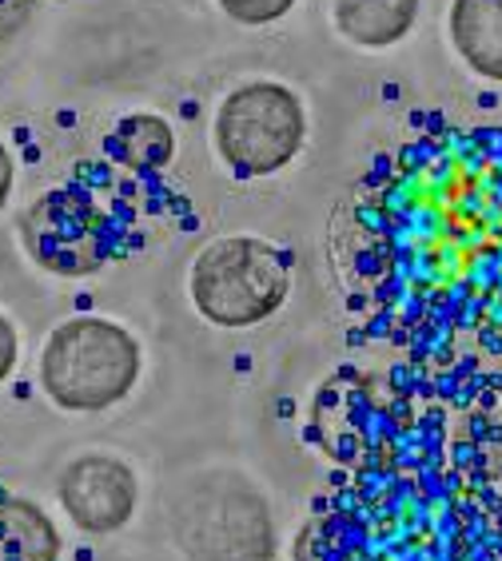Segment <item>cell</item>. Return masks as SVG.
<instances>
[{
  "instance_id": "cell-4",
  "label": "cell",
  "mask_w": 502,
  "mask_h": 561,
  "mask_svg": "<svg viewBox=\"0 0 502 561\" xmlns=\"http://www.w3.org/2000/svg\"><path fill=\"white\" fill-rule=\"evenodd\" d=\"M307 136L304 100L275 80H248L216 112V151L236 180L284 172Z\"/></svg>"
},
{
  "instance_id": "cell-7",
  "label": "cell",
  "mask_w": 502,
  "mask_h": 561,
  "mask_svg": "<svg viewBox=\"0 0 502 561\" xmlns=\"http://www.w3.org/2000/svg\"><path fill=\"white\" fill-rule=\"evenodd\" d=\"M56 497L68 522L92 538L121 534L140 506V478L124 458L104 450L77 454L56 478Z\"/></svg>"
},
{
  "instance_id": "cell-9",
  "label": "cell",
  "mask_w": 502,
  "mask_h": 561,
  "mask_svg": "<svg viewBox=\"0 0 502 561\" xmlns=\"http://www.w3.org/2000/svg\"><path fill=\"white\" fill-rule=\"evenodd\" d=\"M104 156L132 168V172H160L175 156V131L156 112H132L112 124L104 136Z\"/></svg>"
},
{
  "instance_id": "cell-14",
  "label": "cell",
  "mask_w": 502,
  "mask_h": 561,
  "mask_svg": "<svg viewBox=\"0 0 502 561\" xmlns=\"http://www.w3.org/2000/svg\"><path fill=\"white\" fill-rule=\"evenodd\" d=\"M12 180H16V163H12V151H9V144L0 140V211H4V207H9Z\"/></svg>"
},
{
  "instance_id": "cell-10",
  "label": "cell",
  "mask_w": 502,
  "mask_h": 561,
  "mask_svg": "<svg viewBox=\"0 0 502 561\" xmlns=\"http://www.w3.org/2000/svg\"><path fill=\"white\" fill-rule=\"evenodd\" d=\"M419 0H335V28L360 48H391L411 33Z\"/></svg>"
},
{
  "instance_id": "cell-13",
  "label": "cell",
  "mask_w": 502,
  "mask_h": 561,
  "mask_svg": "<svg viewBox=\"0 0 502 561\" xmlns=\"http://www.w3.org/2000/svg\"><path fill=\"white\" fill-rule=\"evenodd\" d=\"M16 358H21V335L4 311H0V382L16 370Z\"/></svg>"
},
{
  "instance_id": "cell-12",
  "label": "cell",
  "mask_w": 502,
  "mask_h": 561,
  "mask_svg": "<svg viewBox=\"0 0 502 561\" xmlns=\"http://www.w3.org/2000/svg\"><path fill=\"white\" fill-rule=\"evenodd\" d=\"M224 16H231L236 24H248V28H260V24L284 21L287 12L295 9V0H219Z\"/></svg>"
},
{
  "instance_id": "cell-5",
  "label": "cell",
  "mask_w": 502,
  "mask_h": 561,
  "mask_svg": "<svg viewBox=\"0 0 502 561\" xmlns=\"http://www.w3.org/2000/svg\"><path fill=\"white\" fill-rule=\"evenodd\" d=\"M24 251L36 267L53 271L60 279L92 275L116 255L112 216L92 199V192L68 184L44 192L21 216Z\"/></svg>"
},
{
  "instance_id": "cell-6",
  "label": "cell",
  "mask_w": 502,
  "mask_h": 561,
  "mask_svg": "<svg viewBox=\"0 0 502 561\" xmlns=\"http://www.w3.org/2000/svg\"><path fill=\"white\" fill-rule=\"evenodd\" d=\"M228 490H212V478H199V494H187L180 506V541L199 561H267L272 558V514L243 478L224 474Z\"/></svg>"
},
{
  "instance_id": "cell-8",
  "label": "cell",
  "mask_w": 502,
  "mask_h": 561,
  "mask_svg": "<svg viewBox=\"0 0 502 561\" xmlns=\"http://www.w3.org/2000/svg\"><path fill=\"white\" fill-rule=\"evenodd\" d=\"M450 41L482 80L502 84V0H455Z\"/></svg>"
},
{
  "instance_id": "cell-3",
  "label": "cell",
  "mask_w": 502,
  "mask_h": 561,
  "mask_svg": "<svg viewBox=\"0 0 502 561\" xmlns=\"http://www.w3.org/2000/svg\"><path fill=\"white\" fill-rule=\"evenodd\" d=\"M187 295L224 331L260 327L292 295V255L260 236H224L192 260Z\"/></svg>"
},
{
  "instance_id": "cell-11",
  "label": "cell",
  "mask_w": 502,
  "mask_h": 561,
  "mask_svg": "<svg viewBox=\"0 0 502 561\" xmlns=\"http://www.w3.org/2000/svg\"><path fill=\"white\" fill-rule=\"evenodd\" d=\"M0 529L12 541V550L21 553V561L60 558V534L33 497H0Z\"/></svg>"
},
{
  "instance_id": "cell-15",
  "label": "cell",
  "mask_w": 502,
  "mask_h": 561,
  "mask_svg": "<svg viewBox=\"0 0 502 561\" xmlns=\"http://www.w3.org/2000/svg\"><path fill=\"white\" fill-rule=\"evenodd\" d=\"M494 458H499V470H502V422H499V450H494Z\"/></svg>"
},
{
  "instance_id": "cell-1",
  "label": "cell",
  "mask_w": 502,
  "mask_h": 561,
  "mask_svg": "<svg viewBox=\"0 0 502 561\" xmlns=\"http://www.w3.org/2000/svg\"><path fill=\"white\" fill-rule=\"evenodd\" d=\"M335 260L379 311L491 339L502 323V128L403 144L343 204Z\"/></svg>"
},
{
  "instance_id": "cell-2",
  "label": "cell",
  "mask_w": 502,
  "mask_h": 561,
  "mask_svg": "<svg viewBox=\"0 0 502 561\" xmlns=\"http://www.w3.org/2000/svg\"><path fill=\"white\" fill-rule=\"evenodd\" d=\"M140 339L96 314L65 319L41 351L44 399L65 414H104L121 407L140 382Z\"/></svg>"
}]
</instances>
